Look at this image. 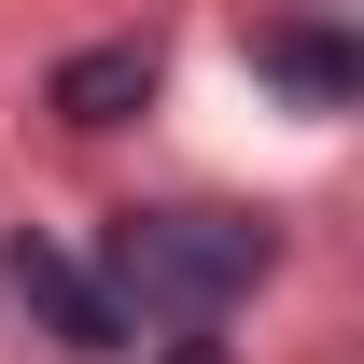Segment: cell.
<instances>
[{"label":"cell","instance_id":"1","mask_svg":"<svg viewBox=\"0 0 364 364\" xmlns=\"http://www.w3.org/2000/svg\"><path fill=\"white\" fill-rule=\"evenodd\" d=\"M267 267H280V238L238 225V210H112V238H98V309H112V336H127V322L210 336Z\"/></svg>","mask_w":364,"mask_h":364},{"label":"cell","instance_id":"2","mask_svg":"<svg viewBox=\"0 0 364 364\" xmlns=\"http://www.w3.org/2000/svg\"><path fill=\"white\" fill-rule=\"evenodd\" d=\"M154 85H168V43H140V28H127V43H85V56H56V112H70V127H127V112H140V98H154Z\"/></svg>","mask_w":364,"mask_h":364},{"label":"cell","instance_id":"3","mask_svg":"<svg viewBox=\"0 0 364 364\" xmlns=\"http://www.w3.org/2000/svg\"><path fill=\"white\" fill-rule=\"evenodd\" d=\"M0 280H14V294H28V309H43L56 336H70V350H127V336H112V309H98V280L70 267V252H43V238H14V252H0Z\"/></svg>","mask_w":364,"mask_h":364},{"label":"cell","instance_id":"4","mask_svg":"<svg viewBox=\"0 0 364 364\" xmlns=\"http://www.w3.org/2000/svg\"><path fill=\"white\" fill-rule=\"evenodd\" d=\"M252 70H267V85H294L309 112L364 98V43H336V28H252Z\"/></svg>","mask_w":364,"mask_h":364},{"label":"cell","instance_id":"5","mask_svg":"<svg viewBox=\"0 0 364 364\" xmlns=\"http://www.w3.org/2000/svg\"><path fill=\"white\" fill-rule=\"evenodd\" d=\"M168 364H225V336H182V350H168Z\"/></svg>","mask_w":364,"mask_h":364}]
</instances>
